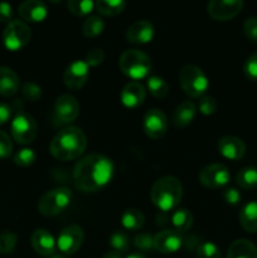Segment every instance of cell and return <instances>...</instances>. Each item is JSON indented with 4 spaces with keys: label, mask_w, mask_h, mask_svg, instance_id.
<instances>
[{
    "label": "cell",
    "mask_w": 257,
    "mask_h": 258,
    "mask_svg": "<svg viewBox=\"0 0 257 258\" xmlns=\"http://www.w3.org/2000/svg\"><path fill=\"white\" fill-rule=\"evenodd\" d=\"M111 159L101 154H91L76 164L73 170L75 186L83 193H93L107 185L113 176Z\"/></svg>",
    "instance_id": "cell-1"
},
{
    "label": "cell",
    "mask_w": 257,
    "mask_h": 258,
    "mask_svg": "<svg viewBox=\"0 0 257 258\" xmlns=\"http://www.w3.org/2000/svg\"><path fill=\"white\" fill-rule=\"evenodd\" d=\"M87 148V138L80 127L68 126L62 128L49 145L53 158L60 161H71L80 158Z\"/></svg>",
    "instance_id": "cell-2"
},
{
    "label": "cell",
    "mask_w": 257,
    "mask_h": 258,
    "mask_svg": "<svg viewBox=\"0 0 257 258\" xmlns=\"http://www.w3.org/2000/svg\"><path fill=\"white\" fill-rule=\"evenodd\" d=\"M150 198L154 206L160 211H173L183 198V184L175 176H163L154 183Z\"/></svg>",
    "instance_id": "cell-3"
},
{
    "label": "cell",
    "mask_w": 257,
    "mask_h": 258,
    "mask_svg": "<svg viewBox=\"0 0 257 258\" xmlns=\"http://www.w3.org/2000/svg\"><path fill=\"white\" fill-rule=\"evenodd\" d=\"M118 67L126 77L136 82L148 77L151 71V60L150 57L141 50L128 49L121 54Z\"/></svg>",
    "instance_id": "cell-4"
},
{
    "label": "cell",
    "mask_w": 257,
    "mask_h": 258,
    "mask_svg": "<svg viewBox=\"0 0 257 258\" xmlns=\"http://www.w3.org/2000/svg\"><path fill=\"white\" fill-rule=\"evenodd\" d=\"M179 82L188 96L193 98L203 97L209 87V81L206 73L196 64H186L179 72Z\"/></svg>",
    "instance_id": "cell-5"
},
{
    "label": "cell",
    "mask_w": 257,
    "mask_h": 258,
    "mask_svg": "<svg viewBox=\"0 0 257 258\" xmlns=\"http://www.w3.org/2000/svg\"><path fill=\"white\" fill-rule=\"evenodd\" d=\"M72 191L68 188H55L47 191L38 202V211L45 217H54L65 212L72 202Z\"/></svg>",
    "instance_id": "cell-6"
},
{
    "label": "cell",
    "mask_w": 257,
    "mask_h": 258,
    "mask_svg": "<svg viewBox=\"0 0 257 258\" xmlns=\"http://www.w3.org/2000/svg\"><path fill=\"white\" fill-rule=\"evenodd\" d=\"M32 39V30L23 20H12L3 32V43L12 52L23 49Z\"/></svg>",
    "instance_id": "cell-7"
},
{
    "label": "cell",
    "mask_w": 257,
    "mask_h": 258,
    "mask_svg": "<svg viewBox=\"0 0 257 258\" xmlns=\"http://www.w3.org/2000/svg\"><path fill=\"white\" fill-rule=\"evenodd\" d=\"M10 131H12L13 139L20 145H28L33 143L37 138L38 125L33 116L28 113H18L12 121L10 125Z\"/></svg>",
    "instance_id": "cell-8"
},
{
    "label": "cell",
    "mask_w": 257,
    "mask_h": 258,
    "mask_svg": "<svg viewBox=\"0 0 257 258\" xmlns=\"http://www.w3.org/2000/svg\"><path fill=\"white\" fill-rule=\"evenodd\" d=\"M231 180V173L223 164H211L203 168L199 173V181L203 186L209 189L224 188Z\"/></svg>",
    "instance_id": "cell-9"
},
{
    "label": "cell",
    "mask_w": 257,
    "mask_h": 258,
    "mask_svg": "<svg viewBox=\"0 0 257 258\" xmlns=\"http://www.w3.org/2000/svg\"><path fill=\"white\" fill-rule=\"evenodd\" d=\"M55 241H57V248L63 254H68V256L75 254L82 247L83 241H85V232L80 226L72 224L63 228Z\"/></svg>",
    "instance_id": "cell-10"
},
{
    "label": "cell",
    "mask_w": 257,
    "mask_h": 258,
    "mask_svg": "<svg viewBox=\"0 0 257 258\" xmlns=\"http://www.w3.org/2000/svg\"><path fill=\"white\" fill-rule=\"evenodd\" d=\"M243 0H209L207 5L208 15L218 22L233 19L241 13Z\"/></svg>",
    "instance_id": "cell-11"
},
{
    "label": "cell",
    "mask_w": 257,
    "mask_h": 258,
    "mask_svg": "<svg viewBox=\"0 0 257 258\" xmlns=\"http://www.w3.org/2000/svg\"><path fill=\"white\" fill-rule=\"evenodd\" d=\"M80 115V103L73 96L62 95L54 102V120L58 125H68Z\"/></svg>",
    "instance_id": "cell-12"
},
{
    "label": "cell",
    "mask_w": 257,
    "mask_h": 258,
    "mask_svg": "<svg viewBox=\"0 0 257 258\" xmlns=\"http://www.w3.org/2000/svg\"><path fill=\"white\" fill-rule=\"evenodd\" d=\"M143 126L148 138L159 140L165 135L168 130V118L161 110L151 108L144 116Z\"/></svg>",
    "instance_id": "cell-13"
},
{
    "label": "cell",
    "mask_w": 257,
    "mask_h": 258,
    "mask_svg": "<svg viewBox=\"0 0 257 258\" xmlns=\"http://www.w3.org/2000/svg\"><path fill=\"white\" fill-rule=\"evenodd\" d=\"M90 77V66L86 60H76L72 62L65 71L63 81L66 87L72 91H78L87 83Z\"/></svg>",
    "instance_id": "cell-14"
},
{
    "label": "cell",
    "mask_w": 257,
    "mask_h": 258,
    "mask_svg": "<svg viewBox=\"0 0 257 258\" xmlns=\"http://www.w3.org/2000/svg\"><path fill=\"white\" fill-rule=\"evenodd\" d=\"M183 246V237L174 229L161 231L154 237V249L160 253H175Z\"/></svg>",
    "instance_id": "cell-15"
},
{
    "label": "cell",
    "mask_w": 257,
    "mask_h": 258,
    "mask_svg": "<svg viewBox=\"0 0 257 258\" xmlns=\"http://www.w3.org/2000/svg\"><path fill=\"white\" fill-rule=\"evenodd\" d=\"M154 34L155 29L149 20H138L126 30V38L131 44H146L153 40Z\"/></svg>",
    "instance_id": "cell-16"
},
{
    "label": "cell",
    "mask_w": 257,
    "mask_h": 258,
    "mask_svg": "<svg viewBox=\"0 0 257 258\" xmlns=\"http://www.w3.org/2000/svg\"><path fill=\"white\" fill-rule=\"evenodd\" d=\"M219 154L228 160H241L246 154V145L236 136H223L217 144Z\"/></svg>",
    "instance_id": "cell-17"
},
{
    "label": "cell",
    "mask_w": 257,
    "mask_h": 258,
    "mask_svg": "<svg viewBox=\"0 0 257 258\" xmlns=\"http://www.w3.org/2000/svg\"><path fill=\"white\" fill-rule=\"evenodd\" d=\"M20 18L29 23H40L47 18L48 8L42 0H25L19 5Z\"/></svg>",
    "instance_id": "cell-18"
},
{
    "label": "cell",
    "mask_w": 257,
    "mask_h": 258,
    "mask_svg": "<svg viewBox=\"0 0 257 258\" xmlns=\"http://www.w3.org/2000/svg\"><path fill=\"white\" fill-rule=\"evenodd\" d=\"M33 249L43 257L52 256L57 249V241L47 229H35L30 238Z\"/></svg>",
    "instance_id": "cell-19"
},
{
    "label": "cell",
    "mask_w": 257,
    "mask_h": 258,
    "mask_svg": "<svg viewBox=\"0 0 257 258\" xmlns=\"http://www.w3.org/2000/svg\"><path fill=\"white\" fill-rule=\"evenodd\" d=\"M146 97V91L139 82H128L121 91V102L126 108L140 107Z\"/></svg>",
    "instance_id": "cell-20"
},
{
    "label": "cell",
    "mask_w": 257,
    "mask_h": 258,
    "mask_svg": "<svg viewBox=\"0 0 257 258\" xmlns=\"http://www.w3.org/2000/svg\"><path fill=\"white\" fill-rule=\"evenodd\" d=\"M197 115V106L191 101H184L173 113V123L176 128H184L193 122Z\"/></svg>",
    "instance_id": "cell-21"
},
{
    "label": "cell",
    "mask_w": 257,
    "mask_h": 258,
    "mask_svg": "<svg viewBox=\"0 0 257 258\" xmlns=\"http://www.w3.org/2000/svg\"><path fill=\"white\" fill-rule=\"evenodd\" d=\"M20 87V81L17 73L9 67H0V95L10 97L15 95Z\"/></svg>",
    "instance_id": "cell-22"
},
{
    "label": "cell",
    "mask_w": 257,
    "mask_h": 258,
    "mask_svg": "<svg viewBox=\"0 0 257 258\" xmlns=\"http://www.w3.org/2000/svg\"><path fill=\"white\" fill-rule=\"evenodd\" d=\"M226 258H257V247L248 239H236L228 247Z\"/></svg>",
    "instance_id": "cell-23"
},
{
    "label": "cell",
    "mask_w": 257,
    "mask_h": 258,
    "mask_svg": "<svg viewBox=\"0 0 257 258\" xmlns=\"http://www.w3.org/2000/svg\"><path fill=\"white\" fill-rule=\"evenodd\" d=\"M239 223L248 233H257V202H249L242 207Z\"/></svg>",
    "instance_id": "cell-24"
},
{
    "label": "cell",
    "mask_w": 257,
    "mask_h": 258,
    "mask_svg": "<svg viewBox=\"0 0 257 258\" xmlns=\"http://www.w3.org/2000/svg\"><path fill=\"white\" fill-rule=\"evenodd\" d=\"M95 7L105 17H116L125 10L126 0H95Z\"/></svg>",
    "instance_id": "cell-25"
},
{
    "label": "cell",
    "mask_w": 257,
    "mask_h": 258,
    "mask_svg": "<svg viewBox=\"0 0 257 258\" xmlns=\"http://www.w3.org/2000/svg\"><path fill=\"white\" fill-rule=\"evenodd\" d=\"M171 224L174 227V231H176L178 233L188 232L193 226V216L188 209H176L171 216Z\"/></svg>",
    "instance_id": "cell-26"
},
{
    "label": "cell",
    "mask_w": 257,
    "mask_h": 258,
    "mask_svg": "<svg viewBox=\"0 0 257 258\" xmlns=\"http://www.w3.org/2000/svg\"><path fill=\"white\" fill-rule=\"evenodd\" d=\"M236 183L239 188L244 190H252L257 188V168L248 166L243 168L237 173Z\"/></svg>",
    "instance_id": "cell-27"
},
{
    "label": "cell",
    "mask_w": 257,
    "mask_h": 258,
    "mask_svg": "<svg viewBox=\"0 0 257 258\" xmlns=\"http://www.w3.org/2000/svg\"><path fill=\"white\" fill-rule=\"evenodd\" d=\"M144 214L139 209H127L121 217V224L127 231H138L144 226Z\"/></svg>",
    "instance_id": "cell-28"
},
{
    "label": "cell",
    "mask_w": 257,
    "mask_h": 258,
    "mask_svg": "<svg viewBox=\"0 0 257 258\" xmlns=\"http://www.w3.org/2000/svg\"><path fill=\"white\" fill-rule=\"evenodd\" d=\"M105 29V22L98 15H91L85 20L82 25L83 35L87 38H96Z\"/></svg>",
    "instance_id": "cell-29"
},
{
    "label": "cell",
    "mask_w": 257,
    "mask_h": 258,
    "mask_svg": "<svg viewBox=\"0 0 257 258\" xmlns=\"http://www.w3.org/2000/svg\"><path fill=\"white\" fill-rule=\"evenodd\" d=\"M146 86H148V90L151 96H154L155 98H164L169 93V85L163 77L151 76L148 78Z\"/></svg>",
    "instance_id": "cell-30"
},
{
    "label": "cell",
    "mask_w": 257,
    "mask_h": 258,
    "mask_svg": "<svg viewBox=\"0 0 257 258\" xmlns=\"http://www.w3.org/2000/svg\"><path fill=\"white\" fill-rule=\"evenodd\" d=\"M67 8L71 14L76 17H86L91 14L95 8V3L93 0H68Z\"/></svg>",
    "instance_id": "cell-31"
},
{
    "label": "cell",
    "mask_w": 257,
    "mask_h": 258,
    "mask_svg": "<svg viewBox=\"0 0 257 258\" xmlns=\"http://www.w3.org/2000/svg\"><path fill=\"white\" fill-rule=\"evenodd\" d=\"M35 159H37V154L33 149L23 148L14 155V164L20 168H28L35 163Z\"/></svg>",
    "instance_id": "cell-32"
},
{
    "label": "cell",
    "mask_w": 257,
    "mask_h": 258,
    "mask_svg": "<svg viewBox=\"0 0 257 258\" xmlns=\"http://www.w3.org/2000/svg\"><path fill=\"white\" fill-rule=\"evenodd\" d=\"M108 242H110L111 248L116 252H120V253H125L130 247L128 237L123 232H115L113 234H111Z\"/></svg>",
    "instance_id": "cell-33"
},
{
    "label": "cell",
    "mask_w": 257,
    "mask_h": 258,
    "mask_svg": "<svg viewBox=\"0 0 257 258\" xmlns=\"http://www.w3.org/2000/svg\"><path fill=\"white\" fill-rule=\"evenodd\" d=\"M198 258H222L221 249L212 242H202L197 247Z\"/></svg>",
    "instance_id": "cell-34"
},
{
    "label": "cell",
    "mask_w": 257,
    "mask_h": 258,
    "mask_svg": "<svg viewBox=\"0 0 257 258\" xmlns=\"http://www.w3.org/2000/svg\"><path fill=\"white\" fill-rule=\"evenodd\" d=\"M18 243L17 234L12 232H3L0 234V253L9 254L15 249Z\"/></svg>",
    "instance_id": "cell-35"
},
{
    "label": "cell",
    "mask_w": 257,
    "mask_h": 258,
    "mask_svg": "<svg viewBox=\"0 0 257 258\" xmlns=\"http://www.w3.org/2000/svg\"><path fill=\"white\" fill-rule=\"evenodd\" d=\"M134 244L140 251H151L154 248V237L150 233H139L134 239Z\"/></svg>",
    "instance_id": "cell-36"
},
{
    "label": "cell",
    "mask_w": 257,
    "mask_h": 258,
    "mask_svg": "<svg viewBox=\"0 0 257 258\" xmlns=\"http://www.w3.org/2000/svg\"><path fill=\"white\" fill-rule=\"evenodd\" d=\"M23 96L25 97V100L32 101V102L39 101L42 97V88L35 83L28 82L23 86Z\"/></svg>",
    "instance_id": "cell-37"
},
{
    "label": "cell",
    "mask_w": 257,
    "mask_h": 258,
    "mask_svg": "<svg viewBox=\"0 0 257 258\" xmlns=\"http://www.w3.org/2000/svg\"><path fill=\"white\" fill-rule=\"evenodd\" d=\"M243 72L248 80L257 81V50L247 58L243 66Z\"/></svg>",
    "instance_id": "cell-38"
},
{
    "label": "cell",
    "mask_w": 257,
    "mask_h": 258,
    "mask_svg": "<svg viewBox=\"0 0 257 258\" xmlns=\"http://www.w3.org/2000/svg\"><path fill=\"white\" fill-rule=\"evenodd\" d=\"M199 111L204 116L213 115L217 111V101L212 96H203L199 100Z\"/></svg>",
    "instance_id": "cell-39"
},
{
    "label": "cell",
    "mask_w": 257,
    "mask_h": 258,
    "mask_svg": "<svg viewBox=\"0 0 257 258\" xmlns=\"http://www.w3.org/2000/svg\"><path fill=\"white\" fill-rule=\"evenodd\" d=\"M13 153V141L7 133L0 130V159H7Z\"/></svg>",
    "instance_id": "cell-40"
},
{
    "label": "cell",
    "mask_w": 257,
    "mask_h": 258,
    "mask_svg": "<svg viewBox=\"0 0 257 258\" xmlns=\"http://www.w3.org/2000/svg\"><path fill=\"white\" fill-rule=\"evenodd\" d=\"M243 33L251 42L257 43V17H251L243 23Z\"/></svg>",
    "instance_id": "cell-41"
},
{
    "label": "cell",
    "mask_w": 257,
    "mask_h": 258,
    "mask_svg": "<svg viewBox=\"0 0 257 258\" xmlns=\"http://www.w3.org/2000/svg\"><path fill=\"white\" fill-rule=\"evenodd\" d=\"M103 59H105V52L101 48H95L86 55V62L90 67H97L103 62Z\"/></svg>",
    "instance_id": "cell-42"
},
{
    "label": "cell",
    "mask_w": 257,
    "mask_h": 258,
    "mask_svg": "<svg viewBox=\"0 0 257 258\" xmlns=\"http://www.w3.org/2000/svg\"><path fill=\"white\" fill-rule=\"evenodd\" d=\"M223 198L229 206H237L241 203V193L234 188H227L223 193Z\"/></svg>",
    "instance_id": "cell-43"
},
{
    "label": "cell",
    "mask_w": 257,
    "mask_h": 258,
    "mask_svg": "<svg viewBox=\"0 0 257 258\" xmlns=\"http://www.w3.org/2000/svg\"><path fill=\"white\" fill-rule=\"evenodd\" d=\"M13 20V8L9 3L0 2V23H9Z\"/></svg>",
    "instance_id": "cell-44"
},
{
    "label": "cell",
    "mask_w": 257,
    "mask_h": 258,
    "mask_svg": "<svg viewBox=\"0 0 257 258\" xmlns=\"http://www.w3.org/2000/svg\"><path fill=\"white\" fill-rule=\"evenodd\" d=\"M12 107L7 103H0V125H4L12 117Z\"/></svg>",
    "instance_id": "cell-45"
},
{
    "label": "cell",
    "mask_w": 257,
    "mask_h": 258,
    "mask_svg": "<svg viewBox=\"0 0 257 258\" xmlns=\"http://www.w3.org/2000/svg\"><path fill=\"white\" fill-rule=\"evenodd\" d=\"M103 258H123V257H122V253H120V252H116L112 249V251L105 253Z\"/></svg>",
    "instance_id": "cell-46"
},
{
    "label": "cell",
    "mask_w": 257,
    "mask_h": 258,
    "mask_svg": "<svg viewBox=\"0 0 257 258\" xmlns=\"http://www.w3.org/2000/svg\"><path fill=\"white\" fill-rule=\"evenodd\" d=\"M126 258H146V257L143 256V254H139V253H131V254H128Z\"/></svg>",
    "instance_id": "cell-47"
},
{
    "label": "cell",
    "mask_w": 257,
    "mask_h": 258,
    "mask_svg": "<svg viewBox=\"0 0 257 258\" xmlns=\"http://www.w3.org/2000/svg\"><path fill=\"white\" fill-rule=\"evenodd\" d=\"M50 3H52V4H59L60 2H62V0H49Z\"/></svg>",
    "instance_id": "cell-48"
},
{
    "label": "cell",
    "mask_w": 257,
    "mask_h": 258,
    "mask_svg": "<svg viewBox=\"0 0 257 258\" xmlns=\"http://www.w3.org/2000/svg\"><path fill=\"white\" fill-rule=\"evenodd\" d=\"M50 258H67V257H65V256H52Z\"/></svg>",
    "instance_id": "cell-49"
}]
</instances>
